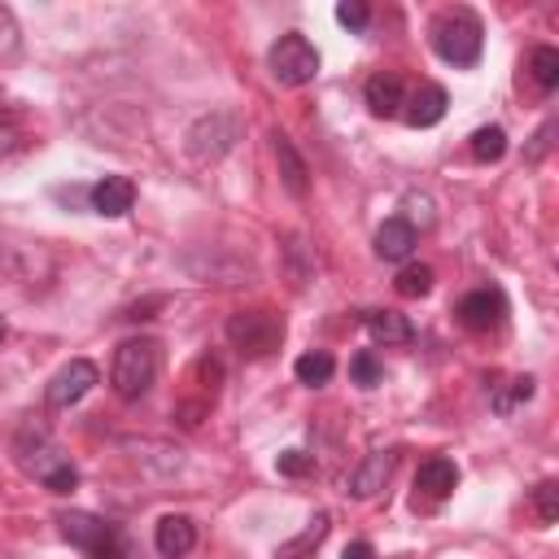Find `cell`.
<instances>
[{"label": "cell", "mask_w": 559, "mask_h": 559, "mask_svg": "<svg viewBox=\"0 0 559 559\" xmlns=\"http://www.w3.org/2000/svg\"><path fill=\"white\" fill-rule=\"evenodd\" d=\"M157 367H162L157 341H148V336H131V341H122V345L114 349L109 384H114V393H118V397L135 402V397H144V393L153 389Z\"/></svg>", "instance_id": "1"}, {"label": "cell", "mask_w": 559, "mask_h": 559, "mask_svg": "<svg viewBox=\"0 0 559 559\" xmlns=\"http://www.w3.org/2000/svg\"><path fill=\"white\" fill-rule=\"evenodd\" d=\"M533 511H537L542 524H555V520H559V485H555V480H542V485L533 489Z\"/></svg>", "instance_id": "24"}, {"label": "cell", "mask_w": 559, "mask_h": 559, "mask_svg": "<svg viewBox=\"0 0 559 559\" xmlns=\"http://www.w3.org/2000/svg\"><path fill=\"white\" fill-rule=\"evenodd\" d=\"M44 485H48L52 493H70V489L79 485V472H74V463H61L57 472H48V476H44Z\"/></svg>", "instance_id": "28"}, {"label": "cell", "mask_w": 559, "mask_h": 559, "mask_svg": "<svg viewBox=\"0 0 559 559\" xmlns=\"http://www.w3.org/2000/svg\"><path fill=\"white\" fill-rule=\"evenodd\" d=\"M349 376H354V384L376 389V384H380V376H384V367H380V358H376L371 349H358V354L349 358Z\"/></svg>", "instance_id": "23"}, {"label": "cell", "mask_w": 559, "mask_h": 559, "mask_svg": "<svg viewBox=\"0 0 559 559\" xmlns=\"http://www.w3.org/2000/svg\"><path fill=\"white\" fill-rule=\"evenodd\" d=\"M528 397H533V376H511L507 384L493 389V411H498V415H511V411L524 406Z\"/></svg>", "instance_id": "20"}, {"label": "cell", "mask_w": 559, "mask_h": 559, "mask_svg": "<svg viewBox=\"0 0 559 559\" xmlns=\"http://www.w3.org/2000/svg\"><path fill=\"white\" fill-rule=\"evenodd\" d=\"M336 22H341V26H349V31H367L371 9H367L362 0H341V4H336Z\"/></svg>", "instance_id": "27"}, {"label": "cell", "mask_w": 559, "mask_h": 559, "mask_svg": "<svg viewBox=\"0 0 559 559\" xmlns=\"http://www.w3.org/2000/svg\"><path fill=\"white\" fill-rule=\"evenodd\" d=\"M328 537V515H314L310 520V528L301 533V537H293V542H284V550L280 555H301V550H310V546H319Z\"/></svg>", "instance_id": "25"}, {"label": "cell", "mask_w": 559, "mask_h": 559, "mask_svg": "<svg viewBox=\"0 0 559 559\" xmlns=\"http://www.w3.org/2000/svg\"><path fill=\"white\" fill-rule=\"evenodd\" d=\"M275 472H280V476H310V472H314V454H306V450H284V454L275 459Z\"/></svg>", "instance_id": "26"}, {"label": "cell", "mask_w": 559, "mask_h": 559, "mask_svg": "<svg viewBox=\"0 0 559 559\" xmlns=\"http://www.w3.org/2000/svg\"><path fill=\"white\" fill-rule=\"evenodd\" d=\"M87 201H92L96 214H105V218H122V214L135 205V183H131L127 175H105L100 183L87 188Z\"/></svg>", "instance_id": "10"}, {"label": "cell", "mask_w": 559, "mask_h": 559, "mask_svg": "<svg viewBox=\"0 0 559 559\" xmlns=\"http://www.w3.org/2000/svg\"><path fill=\"white\" fill-rule=\"evenodd\" d=\"M341 559H376V550H371V546H367V542H349V546H345V555H341Z\"/></svg>", "instance_id": "32"}, {"label": "cell", "mask_w": 559, "mask_h": 559, "mask_svg": "<svg viewBox=\"0 0 559 559\" xmlns=\"http://www.w3.org/2000/svg\"><path fill=\"white\" fill-rule=\"evenodd\" d=\"M61 537H66L70 546H79L83 555H92V559H118V537H114V528H109L100 515H92V511H66V515H61Z\"/></svg>", "instance_id": "6"}, {"label": "cell", "mask_w": 559, "mask_h": 559, "mask_svg": "<svg viewBox=\"0 0 559 559\" xmlns=\"http://www.w3.org/2000/svg\"><path fill=\"white\" fill-rule=\"evenodd\" d=\"M332 371H336V358H332L328 349H310V354H301V358L293 362V376H297L301 384H310V389L328 384V380H332Z\"/></svg>", "instance_id": "18"}, {"label": "cell", "mask_w": 559, "mask_h": 559, "mask_svg": "<svg viewBox=\"0 0 559 559\" xmlns=\"http://www.w3.org/2000/svg\"><path fill=\"white\" fill-rule=\"evenodd\" d=\"M528 74H533V83H537L542 92H555V87H559V52H555L550 44H537V48L528 52Z\"/></svg>", "instance_id": "19"}, {"label": "cell", "mask_w": 559, "mask_h": 559, "mask_svg": "<svg viewBox=\"0 0 559 559\" xmlns=\"http://www.w3.org/2000/svg\"><path fill=\"white\" fill-rule=\"evenodd\" d=\"M428 39H432L437 57L450 66H472L485 48V31H480V17L472 9H450V13L432 17Z\"/></svg>", "instance_id": "2"}, {"label": "cell", "mask_w": 559, "mask_h": 559, "mask_svg": "<svg viewBox=\"0 0 559 559\" xmlns=\"http://www.w3.org/2000/svg\"><path fill=\"white\" fill-rule=\"evenodd\" d=\"M17 48V22H13V13L0 4V57H9Z\"/></svg>", "instance_id": "30"}, {"label": "cell", "mask_w": 559, "mask_h": 559, "mask_svg": "<svg viewBox=\"0 0 559 559\" xmlns=\"http://www.w3.org/2000/svg\"><path fill=\"white\" fill-rule=\"evenodd\" d=\"M266 61H271L275 83H284V87H306V83L319 74V48H314L306 35H297V31L280 35V39L271 44Z\"/></svg>", "instance_id": "4"}, {"label": "cell", "mask_w": 559, "mask_h": 559, "mask_svg": "<svg viewBox=\"0 0 559 559\" xmlns=\"http://www.w3.org/2000/svg\"><path fill=\"white\" fill-rule=\"evenodd\" d=\"M502 314H507V301H502L498 288H476V293H467V297L459 301V319H463V328H472V332L498 328Z\"/></svg>", "instance_id": "8"}, {"label": "cell", "mask_w": 559, "mask_h": 559, "mask_svg": "<svg viewBox=\"0 0 559 559\" xmlns=\"http://www.w3.org/2000/svg\"><path fill=\"white\" fill-rule=\"evenodd\" d=\"M240 140V118L236 114H227V109H210L205 118H197L192 122V131H188V153H192V162H218L223 153H231V144Z\"/></svg>", "instance_id": "5"}, {"label": "cell", "mask_w": 559, "mask_h": 559, "mask_svg": "<svg viewBox=\"0 0 559 559\" xmlns=\"http://www.w3.org/2000/svg\"><path fill=\"white\" fill-rule=\"evenodd\" d=\"M153 546L162 559H179L197 546V524L188 515H162L157 528H153Z\"/></svg>", "instance_id": "12"}, {"label": "cell", "mask_w": 559, "mask_h": 559, "mask_svg": "<svg viewBox=\"0 0 559 559\" xmlns=\"http://www.w3.org/2000/svg\"><path fill=\"white\" fill-rule=\"evenodd\" d=\"M157 306H166V297H144V301H135L122 319H153V310H157Z\"/></svg>", "instance_id": "31"}, {"label": "cell", "mask_w": 559, "mask_h": 559, "mask_svg": "<svg viewBox=\"0 0 559 559\" xmlns=\"http://www.w3.org/2000/svg\"><path fill=\"white\" fill-rule=\"evenodd\" d=\"M402 100H406V92H402L397 74H371L367 79V109L376 118H397L402 114Z\"/></svg>", "instance_id": "16"}, {"label": "cell", "mask_w": 559, "mask_h": 559, "mask_svg": "<svg viewBox=\"0 0 559 559\" xmlns=\"http://www.w3.org/2000/svg\"><path fill=\"white\" fill-rule=\"evenodd\" d=\"M467 148H472L476 162H498L507 153V131L502 127H480V131H472Z\"/></svg>", "instance_id": "21"}, {"label": "cell", "mask_w": 559, "mask_h": 559, "mask_svg": "<svg viewBox=\"0 0 559 559\" xmlns=\"http://www.w3.org/2000/svg\"><path fill=\"white\" fill-rule=\"evenodd\" d=\"M459 485V467L450 463V459H424L419 463V472H415V489L428 498V502H441V498H450V489Z\"/></svg>", "instance_id": "14"}, {"label": "cell", "mask_w": 559, "mask_h": 559, "mask_svg": "<svg viewBox=\"0 0 559 559\" xmlns=\"http://www.w3.org/2000/svg\"><path fill=\"white\" fill-rule=\"evenodd\" d=\"M393 454L389 450H371L354 472H349V493L354 498H376L384 485H389V476H393Z\"/></svg>", "instance_id": "11"}, {"label": "cell", "mask_w": 559, "mask_h": 559, "mask_svg": "<svg viewBox=\"0 0 559 559\" xmlns=\"http://www.w3.org/2000/svg\"><path fill=\"white\" fill-rule=\"evenodd\" d=\"M445 105H450V96H445L441 83H419V87L402 100V118H406L411 127H437V122L445 118Z\"/></svg>", "instance_id": "9"}, {"label": "cell", "mask_w": 559, "mask_h": 559, "mask_svg": "<svg viewBox=\"0 0 559 559\" xmlns=\"http://www.w3.org/2000/svg\"><path fill=\"white\" fill-rule=\"evenodd\" d=\"M415 245H419V231L411 223H402V218H384L380 231H376V253L384 262H406L415 253Z\"/></svg>", "instance_id": "13"}, {"label": "cell", "mask_w": 559, "mask_h": 559, "mask_svg": "<svg viewBox=\"0 0 559 559\" xmlns=\"http://www.w3.org/2000/svg\"><path fill=\"white\" fill-rule=\"evenodd\" d=\"M271 148H275V166H280L284 188H288L293 197H306L310 179H306V162H301V153L293 148V140H288L284 131H275V135H271Z\"/></svg>", "instance_id": "15"}, {"label": "cell", "mask_w": 559, "mask_h": 559, "mask_svg": "<svg viewBox=\"0 0 559 559\" xmlns=\"http://www.w3.org/2000/svg\"><path fill=\"white\" fill-rule=\"evenodd\" d=\"M393 288H397L402 297H428V293H432V266H424V262L402 266L397 280H393Z\"/></svg>", "instance_id": "22"}, {"label": "cell", "mask_w": 559, "mask_h": 559, "mask_svg": "<svg viewBox=\"0 0 559 559\" xmlns=\"http://www.w3.org/2000/svg\"><path fill=\"white\" fill-rule=\"evenodd\" d=\"M227 341L245 354V358H266L271 349H280L284 341V319L275 310H236L227 319Z\"/></svg>", "instance_id": "3"}, {"label": "cell", "mask_w": 559, "mask_h": 559, "mask_svg": "<svg viewBox=\"0 0 559 559\" xmlns=\"http://www.w3.org/2000/svg\"><path fill=\"white\" fill-rule=\"evenodd\" d=\"M362 323H367V332H371V341H376V345H406V341L415 336L411 319H406V314H397V310H367V314H362Z\"/></svg>", "instance_id": "17"}, {"label": "cell", "mask_w": 559, "mask_h": 559, "mask_svg": "<svg viewBox=\"0 0 559 559\" xmlns=\"http://www.w3.org/2000/svg\"><path fill=\"white\" fill-rule=\"evenodd\" d=\"M402 205L411 210L402 223H411V227H415V218H419V227H428V223H432V201H428V197H415V192H411Z\"/></svg>", "instance_id": "29"}, {"label": "cell", "mask_w": 559, "mask_h": 559, "mask_svg": "<svg viewBox=\"0 0 559 559\" xmlns=\"http://www.w3.org/2000/svg\"><path fill=\"white\" fill-rule=\"evenodd\" d=\"M96 380H100L96 362H87V358H74V362H66V367H61V371L48 380V389H44V402H48L52 411H66V406H74L79 397H87Z\"/></svg>", "instance_id": "7"}, {"label": "cell", "mask_w": 559, "mask_h": 559, "mask_svg": "<svg viewBox=\"0 0 559 559\" xmlns=\"http://www.w3.org/2000/svg\"><path fill=\"white\" fill-rule=\"evenodd\" d=\"M0 122H9V109H4V105H0Z\"/></svg>", "instance_id": "33"}, {"label": "cell", "mask_w": 559, "mask_h": 559, "mask_svg": "<svg viewBox=\"0 0 559 559\" xmlns=\"http://www.w3.org/2000/svg\"><path fill=\"white\" fill-rule=\"evenodd\" d=\"M0 341H4V323H0Z\"/></svg>", "instance_id": "34"}]
</instances>
